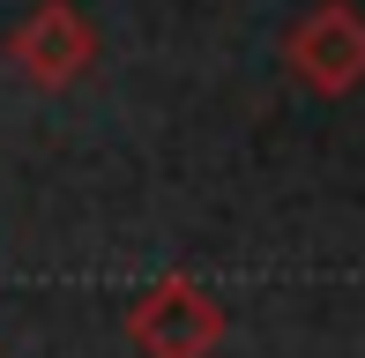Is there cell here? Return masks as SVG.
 Segmentation results:
<instances>
[{"mask_svg": "<svg viewBox=\"0 0 365 358\" xmlns=\"http://www.w3.org/2000/svg\"><path fill=\"white\" fill-rule=\"evenodd\" d=\"M284 68L313 97H351L365 83V8L358 0H321L284 30Z\"/></svg>", "mask_w": 365, "mask_h": 358, "instance_id": "1", "label": "cell"}, {"mask_svg": "<svg viewBox=\"0 0 365 358\" xmlns=\"http://www.w3.org/2000/svg\"><path fill=\"white\" fill-rule=\"evenodd\" d=\"M127 344L142 358H209L224 344V306L194 276H157L127 306Z\"/></svg>", "mask_w": 365, "mask_h": 358, "instance_id": "2", "label": "cell"}, {"mask_svg": "<svg viewBox=\"0 0 365 358\" xmlns=\"http://www.w3.org/2000/svg\"><path fill=\"white\" fill-rule=\"evenodd\" d=\"M8 60L23 68L30 90H68V83L90 75L97 30H90V15H82L75 0H38V8L8 30Z\"/></svg>", "mask_w": 365, "mask_h": 358, "instance_id": "3", "label": "cell"}]
</instances>
